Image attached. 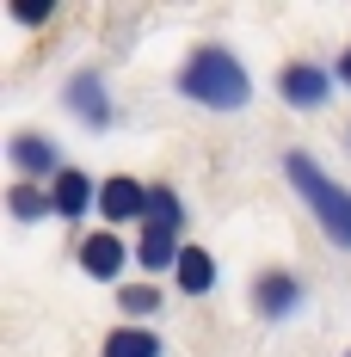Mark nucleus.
Instances as JSON below:
<instances>
[{
	"mask_svg": "<svg viewBox=\"0 0 351 357\" xmlns=\"http://www.w3.org/2000/svg\"><path fill=\"white\" fill-rule=\"evenodd\" d=\"M179 93H185L191 105H204V111H241L246 99H253V74L241 68L234 50L197 43V50L185 56V68H179Z\"/></svg>",
	"mask_w": 351,
	"mask_h": 357,
	"instance_id": "obj_1",
	"label": "nucleus"
},
{
	"mask_svg": "<svg viewBox=\"0 0 351 357\" xmlns=\"http://www.w3.org/2000/svg\"><path fill=\"white\" fill-rule=\"evenodd\" d=\"M283 178H290V185H296V197L315 210L320 234H327L333 247L351 252V191H345V185H339V178H327L302 148H290V154H283Z\"/></svg>",
	"mask_w": 351,
	"mask_h": 357,
	"instance_id": "obj_2",
	"label": "nucleus"
},
{
	"mask_svg": "<svg viewBox=\"0 0 351 357\" xmlns=\"http://www.w3.org/2000/svg\"><path fill=\"white\" fill-rule=\"evenodd\" d=\"M253 308H259L265 321H290V314L302 308V278L283 271V265L259 271V284H253Z\"/></svg>",
	"mask_w": 351,
	"mask_h": 357,
	"instance_id": "obj_3",
	"label": "nucleus"
},
{
	"mask_svg": "<svg viewBox=\"0 0 351 357\" xmlns=\"http://www.w3.org/2000/svg\"><path fill=\"white\" fill-rule=\"evenodd\" d=\"M6 154H13V167H19L25 185H31V178H50V185H56V178L68 173V167L56 160V142H50V136H37V130H19V136L6 142Z\"/></svg>",
	"mask_w": 351,
	"mask_h": 357,
	"instance_id": "obj_4",
	"label": "nucleus"
},
{
	"mask_svg": "<svg viewBox=\"0 0 351 357\" xmlns=\"http://www.w3.org/2000/svg\"><path fill=\"white\" fill-rule=\"evenodd\" d=\"M68 111L87 123V130H111V99H105L99 68H80V74L68 80Z\"/></svg>",
	"mask_w": 351,
	"mask_h": 357,
	"instance_id": "obj_5",
	"label": "nucleus"
},
{
	"mask_svg": "<svg viewBox=\"0 0 351 357\" xmlns=\"http://www.w3.org/2000/svg\"><path fill=\"white\" fill-rule=\"evenodd\" d=\"M278 93H283L296 111H320V105H327V74H320L315 62H283Z\"/></svg>",
	"mask_w": 351,
	"mask_h": 357,
	"instance_id": "obj_6",
	"label": "nucleus"
},
{
	"mask_svg": "<svg viewBox=\"0 0 351 357\" xmlns=\"http://www.w3.org/2000/svg\"><path fill=\"white\" fill-rule=\"evenodd\" d=\"M130 252H136V247H124L117 234L99 228V234H87V241H80V271H87V278H99V284H111V278L124 271V259H130Z\"/></svg>",
	"mask_w": 351,
	"mask_h": 357,
	"instance_id": "obj_7",
	"label": "nucleus"
},
{
	"mask_svg": "<svg viewBox=\"0 0 351 357\" xmlns=\"http://www.w3.org/2000/svg\"><path fill=\"white\" fill-rule=\"evenodd\" d=\"M99 210L111 215V222H130V215H148V185L130 173H111L105 185H99Z\"/></svg>",
	"mask_w": 351,
	"mask_h": 357,
	"instance_id": "obj_8",
	"label": "nucleus"
},
{
	"mask_svg": "<svg viewBox=\"0 0 351 357\" xmlns=\"http://www.w3.org/2000/svg\"><path fill=\"white\" fill-rule=\"evenodd\" d=\"M93 197H99V191H93V178L80 173V167H68V173L50 185V215H62V222H80Z\"/></svg>",
	"mask_w": 351,
	"mask_h": 357,
	"instance_id": "obj_9",
	"label": "nucleus"
},
{
	"mask_svg": "<svg viewBox=\"0 0 351 357\" xmlns=\"http://www.w3.org/2000/svg\"><path fill=\"white\" fill-rule=\"evenodd\" d=\"M179 252H185V241H179L173 228H154V222H142L136 259L148 265V271H167V265H179Z\"/></svg>",
	"mask_w": 351,
	"mask_h": 357,
	"instance_id": "obj_10",
	"label": "nucleus"
},
{
	"mask_svg": "<svg viewBox=\"0 0 351 357\" xmlns=\"http://www.w3.org/2000/svg\"><path fill=\"white\" fill-rule=\"evenodd\" d=\"M173 271H179V289H185V296H210L216 289V259L204 247H185Z\"/></svg>",
	"mask_w": 351,
	"mask_h": 357,
	"instance_id": "obj_11",
	"label": "nucleus"
},
{
	"mask_svg": "<svg viewBox=\"0 0 351 357\" xmlns=\"http://www.w3.org/2000/svg\"><path fill=\"white\" fill-rule=\"evenodd\" d=\"M105 357H160V339L148 326H117L105 333Z\"/></svg>",
	"mask_w": 351,
	"mask_h": 357,
	"instance_id": "obj_12",
	"label": "nucleus"
},
{
	"mask_svg": "<svg viewBox=\"0 0 351 357\" xmlns=\"http://www.w3.org/2000/svg\"><path fill=\"white\" fill-rule=\"evenodd\" d=\"M142 222H154V228H185V210H179V191L173 185H148V215Z\"/></svg>",
	"mask_w": 351,
	"mask_h": 357,
	"instance_id": "obj_13",
	"label": "nucleus"
},
{
	"mask_svg": "<svg viewBox=\"0 0 351 357\" xmlns=\"http://www.w3.org/2000/svg\"><path fill=\"white\" fill-rule=\"evenodd\" d=\"M6 204H13V215H19V222H37V215L50 210V191H37V185H25V178H19V185L6 191Z\"/></svg>",
	"mask_w": 351,
	"mask_h": 357,
	"instance_id": "obj_14",
	"label": "nucleus"
},
{
	"mask_svg": "<svg viewBox=\"0 0 351 357\" xmlns=\"http://www.w3.org/2000/svg\"><path fill=\"white\" fill-rule=\"evenodd\" d=\"M117 302H124V314H154V308H160L154 284H124V289H117Z\"/></svg>",
	"mask_w": 351,
	"mask_h": 357,
	"instance_id": "obj_15",
	"label": "nucleus"
},
{
	"mask_svg": "<svg viewBox=\"0 0 351 357\" xmlns=\"http://www.w3.org/2000/svg\"><path fill=\"white\" fill-rule=\"evenodd\" d=\"M50 13H56V6H13V19H19V25H43Z\"/></svg>",
	"mask_w": 351,
	"mask_h": 357,
	"instance_id": "obj_16",
	"label": "nucleus"
},
{
	"mask_svg": "<svg viewBox=\"0 0 351 357\" xmlns=\"http://www.w3.org/2000/svg\"><path fill=\"white\" fill-rule=\"evenodd\" d=\"M339 80H345V86H351V50H345V56H339Z\"/></svg>",
	"mask_w": 351,
	"mask_h": 357,
	"instance_id": "obj_17",
	"label": "nucleus"
}]
</instances>
